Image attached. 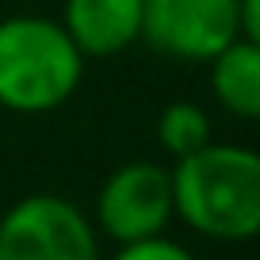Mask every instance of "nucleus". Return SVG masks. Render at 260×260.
<instances>
[{"instance_id": "obj_1", "label": "nucleus", "mask_w": 260, "mask_h": 260, "mask_svg": "<svg viewBox=\"0 0 260 260\" xmlns=\"http://www.w3.org/2000/svg\"><path fill=\"white\" fill-rule=\"evenodd\" d=\"M172 211L211 241H252L260 230V157L245 146H207L176 157Z\"/></svg>"}, {"instance_id": "obj_6", "label": "nucleus", "mask_w": 260, "mask_h": 260, "mask_svg": "<svg viewBox=\"0 0 260 260\" xmlns=\"http://www.w3.org/2000/svg\"><path fill=\"white\" fill-rule=\"evenodd\" d=\"M57 23L84 57H111L142 39V0H65Z\"/></svg>"}, {"instance_id": "obj_7", "label": "nucleus", "mask_w": 260, "mask_h": 260, "mask_svg": "<svg viewBox=\"0 0 260 260\" xmlns=\"http://www.w3.org/2000/svg\"><path fill=\"white\" fill-rule=\"evenodd\" d=\"M207 65H211L214 100L237 119H256L260 115V42L234 39Z\"/></svg>"}, {"instance_id": "obj_2", "label": "nucleus", "mask_w": 260, "mask_h": 260, "mask_svg": "<svg viewBox=\"0 0 260 260\" xmlns=\"http://www.w3.org/2000/svg\"><path fill=\"white\" fill-rule=\"evenodd\" d=\"M81 77L84 54L57 19H0V107L19 115L54 111L81 88Z\"/></svg>"}, {"instance_id": "obj_5", "label": "nucleus", "mask_w": 260, "mask_h": 260, "mask_svg": "<svg viewBox=\"0 0 260 260\" xmlns=\"http://www.w3.org/2000/svg\"><path fill=\"white\" fill-rule=\"evenodd\" d=\"M142 39L176 61H211L245 35L237 0H142Z\"/></svg>"}, {"instance_id": "obj_3", "label": "nucleus", "mask_w": 260, "mask_h": 260, "mask_svg": "<svg viewBox=\"0 0 260 260\" xmlns=\"http://www.w3.org/2000/svg\"><path fill=\"white\" fill-rule=\"evenodd\" d=\"M0 260H104L92 218L65 195H27L0 218Z\"/></svg>"}, {"instance_id": "obj_8", "label": "nucleus", "mask_w": 260, "mask_h": 260, "mask_svg": "<svg viewBox=\"0 0 260 260\" xmlns=\"http://www.w3.org/2000/svg\"><path fill=\"white\" fill-rule=\"evenodd\" d=\"M157 142L172 157H184L191 149L211 142V115L191 100H176L157 115Z\"/></svg>"}, {"instance_id": "obj_9", "label": "nucleus", "mask_w": 260, "mask_h": 260, "mask_svg": "<svg viewBox=\"0 0 260 260\" xmlns=\"http://www.w3.org/2000/svg\"><path fill=\"white\" fill-rule=\"evenodd\" d=\"M111 260H195V256H191L180 241L157 234V237H142V241L119 245V252H115Z\"/></svg>"}, {"instance_id": "obj_4", "label": "nucleus", "mask_w": 260, "mask_h": 260, "mask_svg": "<svg viewBox=\"0 0 260 260\" xmlns=\"http://www.w3.org/2000/svg\"><path fill=\"white\" fill-rule=\"evenodd\" d=\"M176 218L172 211V176L157 161H126L104 180L96 195V234L115 245L157 237Z\"/></svg>"}, {"instance_id": "obj_10", "label": "nucleus", "mask_w": 260, "mask_h": 260, "mask_svg": "<svg viewBox=\"0 0 260 260\" xmlns=\"http://www.w3.org/2000/svg\"><path fill=\"white\" fill-rule=\"evenodd\" d=\"M237 19L245 39L260 42V0H237Z\"/></svg>"}]
</instances>
